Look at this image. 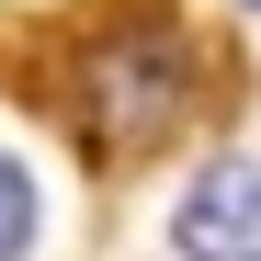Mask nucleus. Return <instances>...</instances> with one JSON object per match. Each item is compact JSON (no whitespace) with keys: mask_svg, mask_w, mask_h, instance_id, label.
I'll return each mask as SVG.
<instances>
[{"mask_svg":"<svg viewBox=\"0 0 261 261\" xmlns=\"http://www.w3.org/2000/svg\"><path fill=\"white\" fill-rule=\"evenodd\" d=\"M0 91L46 114L91 182H125L193 148L227 80L182 0H57L0 23Z\"/></svg>","mask_w":261,"mask_h":261,"instance_id":"f257e3e1","label":"nucleus"},{"mask_svg":"<svg viewBox=\"0 0 261 261\" xmlns=\"http://www.w3.org/2000/svg\"><path fill=\"white\" fill-rule=\"evenodd\" d=\"M170 261H261V148H216L170 193Z\"/></svg>","mask_w":261,"mask_h":261,"instance_id":"f03ea898","label":"nucleus"},{"mask_svg":"<svg viewBox=\"0 0 261 261\" xmlns=\"http://www.w3.org/2000/svg\"><path fill=\"white\" fill-rule=\"evenodd\" d=\"M46 250V182L0 148V261H34Z\"/></svg>","mask_w":261,"mask_h":261,"instance_id":"7ed1b4c3","label":"nucleus"},{"mask_svg":"<svg viewBox=\"0 0 261 261\" xmlns=\"http://www.w3.org/2000/svg\"><path fill=\"white\" fill-rule=\"evenodd\" d=\"M239 12H250V23H261V0H239Z\"/></svg>","mask_w":261,"mask_h":261,"instance_id":"20e7f679","label":"nucleus"}]
</instances>
